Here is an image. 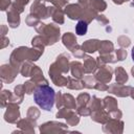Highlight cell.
<instances>
[{"mask_svg":"<svg viewBox=\"0 0 134 134\" xmlns=\"http://www.w3.org/2000/svg\"><path fill=\"white\" fill-rule=\"evenodd\" d=\"M69 70H70V54L67 52H63L59 54L55 61L49 66L48 73L54 85L59 87H66L68 82V76H65L64 74H67Z\"/></svg>","mask_w":134,"mask_h":134,"instance_id":"cell-1","label":"cell"},{"mask_svg":"<svg viewBox=\"0 0 134 134\" xmlns=\"http://www.w3.org/2000/svg\"><path fill=\"white\" fill-rule=\"evenodd\" d=\"M44 51L38 49V48H29L26 46H20L13 50L9 57V64H12L14 67L18 68L20 70V67L23 62L25 61H38L40 57L43 54Z\"/></svg>","mask_w":134,"mask_h":134,"instance_id":"cell-2","label":"cell"},{"mask_svg":"<svg viewBox=\"0 0 134 134\" xmlns=\"http://www.w3.org/2000/svg\"><path fill=\"white\" fill-rule=\"evenodd\" d=\"M55 92L48 84L38 85L34 92L35 103L45 111H50L55 104Z\"/></svg>","mask_w":134,"mask_h":134,"instance_id":"cell-3","label":"cell"},{"mask_svg":"<svg viewBox=\"0 0 134 134\" xmlns=\"http://www.w3.org/2000/svg\"><path fill=\"white\" fill-rule=\"evenodd\" d=\"M35 28H36V31L43 37L47 46L55 44L60 39L61 30H60L59 25H55L54 23L45 24L43 22H40Z\"/></svg>","mask_w":134,"mask_h":134,"instance_id":"cell-4","label":"cell"},{"mask_svg":"<svg viewBox=\"0 0 134 134\" xmlns=\"http://www.w3.org/2000/svg\"><path fill=\"white\" fill-rule=\"evenodd\" d=\"M68 125L59 121H47L39 127V130L43 134L51 133H66L68 132Z\"/></svg>","mask_w":134,"mask_h":134,"instance_id":"cell-5","label":"cell"},{"mask_svg":"<svg viewBox=\"0 0 134 134\" xmlns=\"http://www.w3.org/2000/svg\"><path fill=\"white\" fill-rule=\"evenodd\" d=\"M113 72H114V70L112 67H110L108 64H104V65L97 66V68L93 72V75L97 82L108 84L112 80Z\"/></svg>","mask_w":134,"mask_h":134,"instance_id":"cell-6","label":"cell"},{"mask_svg":"<svg viewBox=\"0 0 134 134\" xmlns=\"http://www.w3.org/2000/svg\"><path fill=\"white\" fill-rule=\"evenodd\" d=\"M20 72V70L16 67H14L12 64H3L0 67V77L1 81L3 83L6 84H10L14 82V80L16 79V76L18 75V73Z\"/></svg>","mask_w":134,"mask_h":134,"instance_id":"cell-7","label":"cell"},{"mask_svg":"<svg viewBox=\"0 0 134 134\" xmlns=\"http://www.w3.org/2000/svg\"><path fill=\"white\" fill-rule=\"evenodd\" d=\"M45 0H35L30 6V14H32L40 20L49 18V9L48 6L45 5Z\"/></svg>","mask_w":134,"mask_h":134,"instance_id":"cell-8","label":"cell"},{"mask_svg":"<svg viewBox=\"0 0 134 134\" xmlns=\"http://www.w3.org/2000/svg\"><path fill=\"white\" fill-rule=\"evenodd\" d=\"M6 110L4 112V120L8 124H17V121L20 119V110H19V104L10 102L6 105Z\"/></svg>","mask_w":134,"mask_h":134,"instance_id":"cell-9","label":"cell"},{"mask_svg":"<svg viewBox=\"0 0 134 134\" xmlns=\"http://www.w3.org/2000/svg\"><path fill=\"white\" fill-rule=\"evenodd\" d=\"M124 121L118 118H110L103 126V132L108 134H121L124 132Z\"/></svg>","mask_w":134,"mask_h":134,"instance_id":"cell-10","label":"cell"},{"mask_svg":"<svg viewBox=\"0 0 134 134\" xmlns=\"http://www.w3.org/2000/svg\"><path fill=\"white\" fill-rule=\"evenodd\" d=\"M131 90H132L131 86H126L124 84L115 83V84H111L107 91L118 97H127V96H130Z\"/></svg>","mask_w":134,"mask_h":134,"instance_id":"cell-11","label":"cell"},{"mask_svg":"<svg viewBox=\"0 0 134 134\" xmlns=\"http://www.w3.org/2000/svg\"><path fill=\"white\" fill-rule=\"evenodd\" d=\"M65 15L71 20H81L83 15V6L79 3L67 4L64 8Z\"/></svg>","mask_w":134,"mask_h":134,"instance_id":"cell-12","label":"cell"},{"mask_svg":"<svg viewBox=\"0 0 134 134\" xmlns=\"http://www.w3.org/2000/svg\"><path fill=\"white\" fill-rule=\"evenodd\" d=\"M18 129H20L23 133H29V134H35V127L37 126V121L29 119L28 117L19 119L16 124Z\"/></svg>","mask_w":134,"mask_h":134,"instance_id":"cell-13","label":"cell"},{"mask_svg":"<svg viewBox=\"0 0 134 134\" xmlns=\"http://www.w3.org/2000/svg\"><path fill=\"white\" fill-rule=\"evenodd\" d=\"M49 9V17H51L52 21L57 24H64L65 22V12L64 9H62L61 7H57L54 5L52 6H48Z\"/></svg>","mask_w":134,"mask_h":134,"instance_id":"cell-14","label":"cell"},{"mask_svg":"<svg viewBox=\"0 0 134 134\" xmlns=\"http://www.w3.org/2000/svg\"><path fill=\"white\" fill-rule=\"evenodd\" d=\"M30 77H31V81H34L37 84V86L38 85H46V84H48V81L44 77L41 68L39 66H37V65L32 66V69H31V72H30Z\"/></svg>","mask_w":134,"mask_h":134,"instance_id":"cell-15","label":"cell"},{"mask_svg":"<svg viewBox=\"0 0 134 134\" xmlns=\"http://www.w3.org/2000/svg\"><path fill=\"white\" fill-rule=\"evenodd\" d=\"M91 119L95 122H98V124H106L111 117H110V114L107 110L104 109H100V110H96V111H92L91 112Z\"/></svg>","mask_w":134,"mask_h":134,"instance_id":"cell-16","label":"cell"},{"mask_svg":"<svg viewBox=\"0 0 134 134\" xmlns=\"http://www.w3.org/2000/svg\"><path fill=\"white\" fill-rule=\"evenodd\" d=\"M6 14H7L8 26L10 28H17L20 25V13H18L16 9H14L13 7L9 6Z\"/></svg>","mask_w":134,"mask_h":134,"instance_id":"cell-17","label":"cell"},{"mask_svg":"<svg viewBox=\"0 0 134 134\" xmlns=\"http://www.w3.org/2000/svg\"><path fill=\"white\" fill-rule=\"evenodd\" d=\"M99 44H100V41L98 39H89V40H86L81 46L86 53H93L95 51H98Z\"/></svg>","mask_w":134,"mask_h":134,"instance_id":"cell-18","label":"cell"},{"mask_svg":"<svg viewBox=\"0 0 134 134\" xmlns=\"http://www.w3.org/2000/svg\"><path fill=\"white\" fill-rule=\"evenodd\" d=\"M62 42L64 44V46L68 49V50H73L76 45H77V42H76V37L74 34L72 32H65L63 36H62Z\"/></svg>","mask_w":134,"mask_h":134,"instance_id":"cell-19","label":"cell"},{"mask_svg":"<svg viewBox=\"0 0 134 134\" xmlns=\"http://www.w3.org/2000/svg\"><path fill=\"white\" fill-rule=\"evenodd\" d=\"M70 71H71V75L73 77L83 80L85 71H84V66L81 62H79V61L70 62Z\"/></svg>","mask_w":134,"mask_h":134,"instance_id":"cell-20","label":"cell"},{"mask_svg":"<svg viewBox=\"0 0 134 134\" xmlns=\"http://www.w3.org/2000/svg\"><path fill=\"white\" fill-rule=\"evenodd\" d=\"M83 66H84V71L86 74H89V73H93L95 71V69L97 68V62H96V59L90 57V55H86L84 58V63H83Z\"/></svg>","mask_w":134,"mask_h":134,"instance_id":"cell-21","label":"cell"},{"mask_svg":"<svg viewBox=\"0 0 134 134\" xmlns=\"http://www.w3.org/2000/svg\"><path fill=\"white\" fill-rule=\"evenodd\" d=\"M98 13L96 10H94L93 8H91L89 5L87 6H83V15H82V19L83 21H86L88 24L90 22H92V20H94L97 17Z\"/></svg>","mask_w":134,"mask_h":134,"instance_id":"cell-22","label":"cell"},{"mask_svg":"<svg viewBox=\"0 0 134 134\" xmlns=\"http://www.w3.org/2000/svg\"><path fill=\"white\" fill-rule=\"evenodd\" d=\"M103 106H104L105 110H107L108 112H111L113 110L118 109V104H117L116 98L113 97V96H110V95L104 97V99H103Z\"/></svg>","mask_w":134,"mask_h":134,"instance_id":"cell-23","label":"cell"},{"mask_svg":"<svg viewBox=\"0 0 134 134\" xmlns=\"http://www.w3.org/2000/svg\"><path fill=\"white\" fill-rule=\"evenodd\" d=\"M98 52H99V54H107V53L114 52V44L109 40L100 41Z\"/></svg>","mask_w":134,"mask_h":134,"instance_id":"cell-24","label":"cell"},{"mask_svg":"<svg viewBox=\"0 0 134 134\" xmlns=\"http://www.w3.org/2000/svg\"><path fill=\"white\" fill-rule=\"evenodd\" d=\"M115 72V80H116V83L118 84H126L129 80V76L126 72V70L121 67V66H118L115 68L114 70Z\"/></svg>","mask_w":134,"mask_h":134,"instance_id":"cell-25","label":"cell"},{"mask_svg":"<svg viewBox=\"0 0 134 134\" xmlns=\"http://www.w3.org/2000/svg\"><path fill=\"white\" fill-rule=\"evenodd\" d=\"M66 87L68 89H72V90H82L84 89V83H83V80H80V79H75V77H70L68 76V82H67V85Z\"/></svg>","mask_w":134,"mask_h":134,"instance_id":"cell-26","label":"cell"},{"mask_svg":"<svg viewBox=\"0 0 134 134\" xmlns=\"http://www.w3.org/2000/svg\"><path fill=\"white\" fill-rule=\"evenodd\" d=\"M90 95L86 92L80 93L76 97V108H83V107H89L90 103Z\"/></svg>","mask_w":134,"mask_h":134,"instance_id":"cell-27","label":"cell"},{"mask_svg":"<svg viewBox=\"0 0 134 134\" xmlns=\"http://www.w3.org/2000/svg\"><path fill=\"white\" fill-rule=\"evenodd\" d=\"M24 94H25V91H24L23 85H17L14 88V103H17L20 105L23 102Z\"/></svg>","mask_w":134,"mask_h":134,"instance_id":"cell-28","label":"cell"},{"mask_svg":"<svg viewBox=\"0 0 134 134\" xmlns=\"http://www.w3.org/2000/svg\"><path fill=\"white\" fill-rule=\"evenodd\" d=\"M88 5L91 8H93L94 10H96L98 14L106 10V8H107V3L105 0H90Z\"/></svg>","mask_w":134,"mask_h":134,"instance_id":"cell-29","label":"cell"},{"mask_svg":"<svg viewBox=\"0 0 134 134\" xmlns=\"http://www.w3.org/2000/svg\"><path fill=\"white\" fill-rule=\"evenodd\" d=\"M63 107H67L70 109H76V99L69 93L63 94Z\"/></svg>","mask_w":134,"mask_h":134,"instance_id":"cell-30","label":"cell"},{"mask_svg":"<svg viewBox=\"0 0 134 134\" xmlns=\"http://www.w3.org/2000/svg\"><path fill=\"white\" fill-rule=\"evenodd\" d=\"M0 99H1V108H5L8 103L14 102V93H12L9 90H2Z\"/></svg>","mask_w":134,"mask_h":134,"instance_id":"cell-31","label":"cell"},{"mask_svg":"<svg viewBox=\"0 0 134 134\" xmlns=\"http://www.w3.org/2000/svg\"><path fill=\"white\" fill-rule=\"evenodd\" d=\"M31 46L35 47V48H38V49H40L42 51H44V48L47 45H46V42L43 39V37L41 35H38V36H36V37L32 38V40H31Z\"/></svg>","mask_w":134,"mask_h":134,"instance_id":"cell-32","label":"cell"},{"mask_svg":"<svg viewBox=\"0 0 134 134\" xmlns=\"http://www.w3.org/2000/svg\"><path fill=\"white\" fill-rule=\"evenodd\" d=\"M32 66H34L32 61H25V62H23L21 67H20V73L22 74V76H24V77L30 76V72H31Z\"/></svg>","mask_w":134,"mask_h":134,"instance_id":"cell-33","label":"cell"},{"mask_svg":"<svg viewBox=\"0 0 134 134\" xmlns=\"http://www.w3.org/2000/svg\"><path fill=\"white\" fill-rule=\"evenodd\" d=\"M83 83H84V87L85 88H87V89H94L97 81L94 77V75H90V73H89L88 75H85L83 77Z\"/></svg>","mask_w":134,"mask_h":134,"instance_id":"cell-34","label":"cell"},{"mask_svg":"<svg viewBox=\"0 0 134 134\" xmlns=\"http://www.w3.org/2000/svg\"><path fill=\"white\" fill-rule=\"evenodd\" d=\"M89 107H90V109H91V112H92V111H96V110L104 109V106H103V100H102L100 98H98L97 96L93 95V96H92V98L90 99Z\"/></svg>","mask_w":134,"mask_h":134,"instance_id":"cell-35","label":"cell"},{"mask_svg":"<svg viewBox=\"0 0 134 134\" xmlns=\"http://www.w3.org/2000/svg\"><path fill=\"white\" fill-rule=\"evenodd\" d=\"M88 30V23L83 20H79V22L75 25V34L77 36H84L87 34Z\"/></svg>","mask_w":134,"mask_h":134,"instance_id":"cell-36","label":"cell"},{"mask_svg":"<svg viewBox=\"0 0 134 134\" xmlns=\"http://www.w3.org/2000/svg\"><path fill=\"white\" fill-rule=\"evenodd\" d=\"M30 0H14L13 1V3H12V5H10V7H13L14 9H16L18 13H23L24 12V7H25V5L29 2Z\"/></svg>","mask_w":134,"mask_h":134,"instance_id":"cell-37","label":"cell"},{"mask_svg":"<svg viewBox=\"0 0 134 134\" xmlns=\"http://www.w3.org/2000/svg\"><path fill=\"white\" fill-rule=\"evenodd\" d=\"M40 110L37 108V107H34V106H31V107H29L28 108V110H27V113H26V117H28L29 119H31V120H35V121H37L38 120V118L40 117Z\"/></svg>","mask_w":134,"mask_h":134,"instance_id":"cell-38","label":"cell"},{"mask_svg":"<svg viewBox=\"0 0 134 134\" xmlns=\"http://www.w3.org/2000/svg\"><path fill=\"white\" fill-rule=\"evenodd\" d=\"M73 112V109H70V108H67V107H62L60 109H58V112L55 114V117L57 118H67L69 115H71Z\"/></svg>","mask_w":134,"mask_h":134,"instance_id":"cell-39","label":"cell"},{"mask_svg":"<svg viewBox=\"0 0 134 134\" xmlns=\"http://www.w3.org/2000/svg\"><path fill=\"white\" fill-rule=\"evenodd\" d=\"M66 121H67V125L69 127H74L76 126L79 122H80V115L77 114V112H72L71 115H69L67 118H66Z\"/></svg>","mask_w":134,"mask_h":134,"instance_id":"cell-40","label":"cell"},{"mask_svg":"<svg viewBox=\"0 0 134 134\" xmlns=\"http://www.w3.org/2000/svg\"><path fill=\"white\" fill-rule=\"evenodd\" d=\"M23 87H24V91H25V93L26 94H32L34 92H35V90H36V88H37V84L34 82V81H27V82H25L24 84H23Z\"/></svg>","mask_w":134,"mask_h":134,"instance_id":"cell-41","label":"cell"},{"mask_svg":"<svg viewBox=\"0 0 134 134\" xmlns=\"http://www.w3.org/2000/svg\"><path fill=\"white\" fill-rule=\"evenodd\" d=\"M40 22H41V20L39 18H37L36 16H34L32 14H29L25 19V23L28 26H31V27H36Z\"/></svg>","mask_w":134,"mask_h":134,"instance_id":"cell-42","label":"cell"},{"mask_svg":"<svg viewBox=\"0 0 134 134\" xmlns=\"http://www.w3.org/2000/svg\"><path fill=\"white\" fill-rule=\"evenodd\" d=\"M117 44L120 47H122V48H127V47H129L131 45V40H130L129 37L122 35V36H120V37L117 38Z\"/></svg>","mask_w":134,"mask_h":134,"instance_id":"cell-43","label":"cell"},{"mask_svg":"<svg viewBox=\"0 0 134 134\" xmlns=\"http://www.w3.org/2000/svg\"><path fill=\"white\" fill-rule=\"evenodd\" d=\"M72 51V54L76 58V59H84L85 57H86V52L82 49V46H80L79 44L76 45V47L73 49V50H71Z\"/></svg>","mask_w":134,"mask_h":134,"instance_id":"cell-44","label":"cell"},{"mask_svg":"<svg viewBox=\"0 0 134 134\" xmlns=\"http://www.w3.org/2000/svg\"><path fill=\"white\" fill-rule=\"evenodd\" d=\"M114 52H115V55H116V59H117V61H124L126 58H127V55H128V53H127V50L125 49V48H118V49H116V50H114Z\"/></svg>","mask_w":134,"mask_h":134,"instance_id":"cell-45","label":"cell"},{"mask_svg":"<svg viewBox=\"0 0 134 134\" xmlns=\"http://www.w3.org/2000/svg\"><path fill=\"white\" fill-rule=\"evenodd\" d=\"M45 1L51 3L52 5H54L57 7H61V8L65 7L69 2V0H45Z\"/></svg>","mask_w":134,"mask_h":134,"instance_id":"cell-46","label":"cell"},{"mask_svg":"<svg viewBox=\"0 0 134 134\" xmlns=\"http://www.w3.org/2000/svg\"><path fill=\"white\" fill-rule=\"evenodd\" d=\"M76 112L81 116H90L91 115V109L90 107H83V108H76Z\"/></svg>","mask_w":134,"mask_h":134,"instance_id":"cell-47","label":"cell"},{"mask_svg":"<svg viewBox=\"0 0 134 134\" xmlns=\"http://www.w3.org/2000/svg\"><path fill=\"white\" fill-rule=\"evenodd\" d=\"M55 106L58 109L63 107V93L62 92H57L55 94Z\"/></svg>","mask_w":134,"mask_h":134,"instance_id":"cell-48","label":"cell"},{"mask_svg":"<svg viewBox=\"0 0 134 134\" xmlns=\"http://www.w3.org/2000/svg\"><path fill=\"white\" fill-rule=\"evenodd\" d=\"M13 1L12 0H0V9L2 12L7 10L9 8V6L12 5Z\"/></svg>","mask_w":134,"mask_h":134,"instance_id":"cell-49","label":"cell"},{"mask_svg":"<svg viewBox=\"0 0 134 134\" xmlns=\"http://www.w3.org/2000/svg\"><path fill=\"white\" fill-rule=\"evenodd\" d=\"M95 20H96L98 23H100V25H103V26L109 24V20L107 19V17L104 16V15H102V14H98L97 17L95 18Z\"/></svg>","mask_w":134,"mask_h":134,"instance_id":"cell-50","label":"cell"},{"mask_svg":"<svg viewBox=\"0 0 134 134\" xmlns=\"http://www.w3.org/2000/svg\"><path fill=\"white\" fill-rule=\"evenodd\" d=\"M109 114H110V117H111V118H118V119H120L121 116H122V112H121L119 109L113 110V111L109 112Z\"/></svg>","mask_w":134,"mask_h":134,"instance_id":"cell-51","label":"cell"},{"mask_svg":"<svg viewBox=\"0 0 134 134\" xmlns=\"http://www.w3.org/2000/svg\"><path fill=\"white\" fill-rule=\"evenodd\" d=\"M108 88H109V86H108L107 84L97 82L96 85H95V88H94V89H96V90H98V91H107Z\"/></svg>","mask_w":134,"mask_h":134,"instance_id":"cell-52","label":"cell"},{"mask_svg":"<svg viewBox=\"0 0 134 134\" xmlns=\"http://www.w3.org/2000/svg\"><path fill=\"white\" fill-rule=\"evenodd\" d=\"M9 44V39L6 38L5 36L1 37V48H5Z\"/></svg>","mask_w":134,"mask_h":134,"instance_id":"cell-53","label":"cell"},{"mask_svg":"<svg viewBox=\"0 0 134 134\" xmlns=\"http://www.w3.org/2000/svg\"><path fill=\"white\" fill-rule=\"evenodd\" d=\"M7 30H8V27H7L6 25L2 24V25H1V37L5 36V34L7 32Z\"/></svg>","mask_w":134,"mask_h":134,"instance_id":"cell-54","label":"cell"},{"mask_svg":"<svg viewBox=\"0 0 134 134\" xmlns=\"http://www.w3.org/2000/svg\"><path fill=\"white\" fill-rule=\"evenodd\" d=\"M89 1L90 0H77V3L81 4L82 6H87L89 4Z\"/></svg>","mask_w":134,"mask_h":134,"instance_id":"cell-55","label":"cell"},{"mask_svg":"<svg viewBox=\"0 0 134 134\" xmlns=\"http://www.w3.org/2000/svg\"><path fill=\"white\" fill-rule=\"evenodd\" d=\"M112 1H113V3H115V4L120 5V4H122V3H125V2H127V1H129V0H112Z\"/></svg>","mask_w":134,"mask_h":134,"instance_id":"cell-56","label":"cell"},{"mask_svg":"<svg viewBox=\"0 0 134 134\" xmlns=\"http://www.w3.org/2000/svg\"><path fill=\"white\" fill-rule=\"evenodd\" d=\"M130 96L134 99V87H132V90H131V94H130Z\"/></svg>","mask_w":134,"mask_h":134,"instance_id":"cell-57","label":"cell"},{"mask_svg":"<svg viewBox=\"0 0 134 134\" xmlns=\"http://www.w3.org/2000/svg\"><path fill=\"white\" fill-rule=\"evenodd\" d=\"M131 54H132V60H133V62H134V47L132 48V52H131Z\"/></svg>","mask_w":134,"mask_h":134,"instance_id":"cell-58","label":"cell"},{"mask_svg":"<svg viewBox=\"0 0 134 134\" xmlns=\"http://www.w3.org/2000/svg\"><path fill=\"white\" fill-rule=\"evenodd\" d=\"M131 73H132V75H133V77H134V66L131 68Z\"/></svg>","mask_w":134,"mask_h":134,"instance_id":"cell-59","label":"cell"},{"mask_svg":"<svg viewBox=\"0 0 134 134\" xmlns=\"http://www.w3.org/2000/svg\"><path fill=\"white\" fill-rule=\"evenodd\" d=\"M131 6H134V0H132V2H131Z\"/></svg>","mask_w":134,"mask_h":134,"instance_id":"cell-60","label":"cell"}]
</instances>
